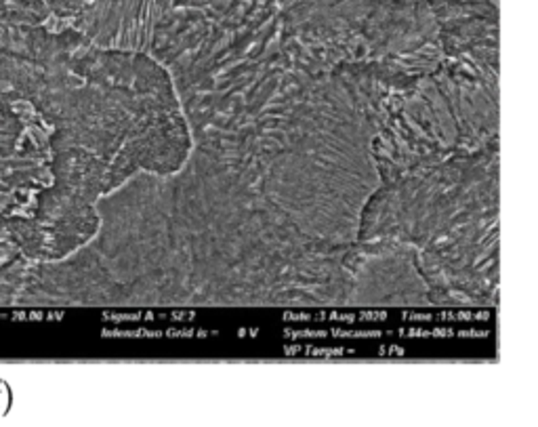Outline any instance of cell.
I'll list each match as a JSON object with an SVG mask.
<instances>
[{
	"mask_svg": "<svg viewBox=\"0 0 538 427\" xmlns=\"http://www.w3.org/2000/svg\"><path fill=\"white\" fill-rule=\"evenodd\" d=\"M412 244L375 238L353 240L341 263L353 276L347 303L353 306H429L427 286L415 263Z\"/></svg>",
	"mask_w": 538,
	"mask_h": 427,
	"instance_id": "cell-1",
	"label": "cell"
},
{
	"mask_svg": "<svg viewBox=\"0 0 538 427\" xmlns=\"http://www.w3.org/2000/svg\"><path fill=\"white\" fill-rule=\"evenodd\" d=\"M21 301L80 303V306H128L124 286L116 280L97 246L78 248L64 261H40L26 272Z\"/></svg>",
	"mask_w": 538,
	"mask_h": 427,
	"instance_id": "cell-2",
	"label": "cell"
}]
</instances>
